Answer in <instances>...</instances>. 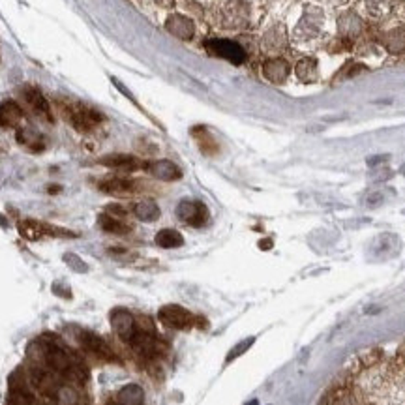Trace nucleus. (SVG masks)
I'll list each match as a JSON object with an SVG mask.
<instances>
[{
    "label": "nucleus",
    "instance_id": "obj_23",
    "mask_svg": "<svg viewBox=\"0 0 405 405\" xmlns=\"http://www.w3.org/2000/svg\"><path fill=\"white\" fill-rule=\"evenodd\" d=\"M160 207H158L156 201L152 199H143V201L135 202L134 205V216L141 221H146V224H152L160 218Z\"/></svg>",
    "mask_w": 405,
    "mask_h": 405
},
{
    "label": "nucleus",
    "instance_id": "obj_24",
    "mask_svg": "<svg viewBox=\"0 0 405 405\" xmlns=\"http://www.w3.org/2000/svg\"><path fill=\"white\" fill-rule=\"evenodd\" d=\"M295 72H297V77L306 84L315 83L319 79V66L314 58H302L295 68Z\"/></svg>",
    "mask_w": 405,
    "mask_h": 405
},
{
    "label": "nucleus",
    "instance_id": "obj_11",
    "mask_svg": "<svg viewBox=\"0 0 405 405\" xmlns=\"http://www.w3.org/2000/svg\"><path fill=\"white\" fill-rule=\"evenodd\" d=\"M98 188H100V191L107 193V195L126 197L134 195V193L139 191V182L131 179H124V176H111V179L101 180Z\"/></svg>",
    "mask_w": 405,
    "mask_h": 405
},
{
    "label": "nucleus",
    "instance_id": "obj_22",
    "mask_svg": "<svg viewBox=\"0 0 405 405\" xmlns=\"http://www.w3.org/2000/svg\"><path fill=\"white\" fill-rule=\"evenodd\" d=\"M17 143L22 146V148H27L30 152H41L45 148V141L44 137L38 134V131H34L32 128H19L17 129Z\"/></svg>",
    "mask_w": 405,
    "mask_h": 405
},
{
    "label": "nucleus",
    "instance_id": "obj_1",
    "mask_svg": "<svg viewBox=\"0 0 405 405\" xmlns=\"http://www.w3.org/2000/svg\"><path fill=\"white\" fill-rule=\"evenodd\" d=\"M212 21L221 30H246L255 21L253 0H218L212 10Z\"/></svg>",
    "mask_w": 405,
    "mask_h": 405
},
{
    "label": "nucleus",
    "instance_id": "obj_6",
    "mask_svg": "<svg viewBox=\"0 0 405 405\" xmlns=\"http://www.w3.org/2000/svg\"><path fill=\"white\" fill-rule=\"evenodd\" d=\"M176 218L190 227H205L210 219V214H208L205 202L195 201V199H184L176 207Z\"/></svg>",
    "mask_w": 405,
    "mask_h": 405
},
{
    "label": "nucleus",
    "instance_id": "obj_9",
    "mask_svg": "<svg viewBox=\"0 0 405 405\" xmlns=\"http://www.w3.org/2000/svg\"><path fill=\"white\" fill-rule=\"evenodd\" d=\"M21 98L25 100L28 107H30V111L36 115V117L44 118L45 122H53L55 117H53V109H51V103L47 101L44 94H41V90L32 86V84H27V86H22L21 89Z\"/></svg>",
    "mask_w": 405,
    "mask_h": 405
},
{
    "label": "nucleus",
    "instance_id": "obj_15",
    "mask_svg": "<svg viewBox=\"0 0 405 405\" xmlns=\"http://www.w3.org/2000/svg\"><path fill=\"white\" fill-rule=\"evenodd\" d=\"M128 345L134 349L135 353L143 354V356H154V354L158 353V349H160L154 334L143 330L141 326H137V330H135L134 336L129 338Z\"/></svg>",
    "mask_w": 405,
    "mask_h": 405
},
{
    "label": "nucleus",
    "instance_id": "obj_31",
    "mask_svg": "<svg viewBox=\"0 0 405 405\" xmlns=\"http://www.w3.org/2000/svg\"><path fill=\"white\" fill-rule=\"evenodd\" d=\"M340 28H342V32L345 36L351 38V36H356L362 30V21L354 13H347V15H343L340 19Z\"/></svg>",
    "mask_w": 405,
    "mask_h": 405
},
{
    "label": "nucleus",
    "instance_id": "obj_19",
    "mask_svg": "<svg viewBox=\"0 0 405 405\" xmlns=\"http://www.w3.org/2000/svg\"><path fill=\"white\" fill-rule=\"evenodd\" d=\"M101 163L115 171H122V173H131L141 167V162L131 154H111V156L101 158Z\"/></svg>",
    "mask_w": 405,
    "mask_h": 405
},
{
    "label": "nucleus",
    "instance_id": "obj_8",
    "mask_svg": "<svg viewBox=\"0 0 405 405\" xmlns=\"http://www.w3.org/2000/svg\"><path fill=\"white\" fill-rule=\"evenodd\" d=\"M323 25H325L323 13L319 10H308L295 28V41L302 44V41L319 38L323 32Z\"/></svg>",
    "mask_w": 405,
    "mask_h": 405
},
{
    "label": "nucleus",
    "instance_id": "obj_4",
    "mask_svg": "<svg viewBox=\"0 0 405 405\" xmlns=\"http://www.w3.org/2000/svg\"><path fill=\"white\" fill-rule=\"evenodd\" d=\"M205 49L208 51V55L216 56V58H224V60H229L233 64H242L248 58L246 49L238 41H235V39H207L205 41Z\"/></svg>",
    "mask_w": 405,
    "mask_h": 405
},
{
    "label": "nucleus",
    "instance_id": "obj_13",
    "mask_svg": "<svg viewBox=\"0 0 405 405\" xmlns=\"http://www.w3.org/2000/svg\"><path fill=\"white\" fill-rule=\"evenodd\" d=\"M111 326L112 330L117 332V336L126 343L129 342V338L134 336L135 330H137L135 317L129 314L128 309H115L111 315Z\"/></svg>",
    "mask_w": 405,
    "mask_h": 405
},
{
    "label": "nucleus",
    "instance_id": "obj_12",
    "mask_svg": "<svg viewBox=\"0 0 405 405\" xmlns=\"http://www.w3.org/2000/svg\"><path fill=\"white\" fill-rule=\"evenodd\" d=\"M285 32H283V28L280 25H274V27H270L269 30H264V34L261 36V51H263L264 55L270 56H278L285 47Z\"/></svg>",
    "mask_w": 405,
    "mask_h": 405
},
{
    "label": "nucleus",
    "instance_id": "obj_18",
    "mask_svg": "<svg viewBox=\"0 0 405 405\" xmlns=\"http://www.w3.org/2000/svg\"><path fill=\"white\" fill-rule=\"evenodd\" d=\"M22 118H25V112L17 101H0V128H17L22 122Z\"/></svg>",
    "mask_w": 405,
    "mask_h": 405
},
{
    "label": "nucleus",
    "instance_id": "obj_14",
    "mask_svg": "<svg viewBox=\"0 0 405 405\" xmlns=\"http://www.w3.org/2000/svg\"><path fill=\"white\" fill-rule=\"evenodd\" d=\"M165 28L173 36H176L179 39H184V41H190L195 36V22L191 21L190 17L182 15V13L169 15L167 21H165Z\"/></svg>",
    "mask_w": 405,
    "mask_h": 405
},
{
    "label": "nucleus",
    "instance_id": "obj_29",
    "mask_svg": "<svg viewBox=\"0 0 405 405\" xmlns=\"http://www.w3.org/2000/svg\"><path fill=\"white\" fill-rule=\"evenodd\" d=\"M193 135H195V141L201 146V150L205 154H214V152L218 150V145H216V141L212 139V135L208 134L205 128H195L193 129Z\"/></svg>",
    "mask_w": 405,
    "mask_h": 405
},
{
    "label": "nucleus",
    "instance_id": "obj_5",
    "mask_svg": "<svg viewBox=\"0 0 405 405\" xmlns=\"http://www.w3.org/2000/svg\"><path fill=\"white\" fill-rule=\"evenodd\" d=\"M158 319L163 326H167L171 330H188V328L195 325V315L182 308V306H176V304L162 306L160 311H158Z\"/></svg>",
    "mask_w": 405,
    "mask_h": 405
},
{
    "label": "nucleus",
    "instance_id": "obj_32",
    "mask_svg": "<svg viewBox=\"0 0 405 405\" xmlns=\"http://www.w3.org/2000/svg\"><path fill=\"white\" fill-rule=\"evenodd\" d=\"M115 405H118V404H115Z\"/></svg>",
    "mask_w": 405,
    "mask_h": 405
},
{
    "label": "nucleus",
    "instance_id": "obj_17",
    "mask_svg": "<svg viewBox=\"0 0 405 405\" xmlns=\"http://www.w3.org/2000/svg\"><path fill=\"white\" fill-rule=\"evenodd\" d=\"M145 169L154 179L163 180V182H173V180H179L182 176L180 167L176 163L171 162V160H158V162L146 163Z\"/></svg>",
    "mask_w": 405,
    "mask_h": 405
},
{
    "label": "nucleus",
    "instance_id": "obj_7",
    "mask_svg": "<svg viewBox=\"0 0 405 405\" xmlns=\"http://www.w3.org/2000/svg\"><path fill=\"white\" fill-rule=\"evenodd\" d=\"M79 345L83 347V351L92 354L94 359H100L103 360V362H115V360H117V354L109 347V343L101 336H98L96 332H79Z\"/></svg>",
    "mask_w": 405,
    "mask_h": 405
},
{
    "label": "nucleus",
    "instance_id": "obj_16",
    "mask_svg": "<svg viewBox=\"0 0 405 405\" xmlns=\"http://www.w3.org/2000/svg\"><path fill=\"white\" fill-rule=\"evenodd\" d=\"M263 75L270 83L281 84L289 77V62L281 56H270L263 62Z\"/></svg>",
    "mask_w": 405,
    "mask_h": 405
},
{
    "label": "nucleus",
    "instance_id": "obj_20",
    "mask_svg": "<svg viewBox=\"0 0 405 405\" xmlns=\"http://www.w3.org/2000/svg\"><path fill=\"white\" fill-rule=\"evenodd\" d=\"M30 381L36 388H38L39 392L45 394V396H49V398L56 399V394H58V387H56L55 379L47 373V371L39 370V368H34L30 371Z\"/></svg>",
    "mask_w": 405,
    "mask_h": 405
},
{
    "label": "nucleus",
    "instance_id": "obj_3",
    "mask_svg": "<svg viewBox=\"0 0 405 405\" xmlns=\"http://www.w3.org/2000/svg\"><path fill=\"white\" fill-rule=\"evenodd\" d=\"M62 115L68 120V124L73 129H77L79 134H90L103 120L101 112H98L92 107L84 105V103H75V101H70L68 105L62 107Z\"/></svg>",
    "mask_w": 405,
    "mask_h": 405
},
{
    "label": "nucleus",
    "instance_id": "obj_30",
    "mask_svg": "<svg viewBox=\"0 0 405 405\" xmlns=\"http://www.w3.org/2000/svg\"><path fill=\"white\" fill-rule=\"evenodd\" d=\"M362 2H364L366 11L371 17L387 15L390 8H392V0H362Z\"/></svg>",
    "mask_w": 405,
    "mask_h": 405
},
{
    "label": "nucleus",
    "instance_id": "obj_21",
    "mask_svg": "<svg viewBox=\"0 0 405 405\" xmlns=\"http://www.w3.org/2000/svg\"><path fill=\"white\" fill-rule=\"evenodd\" d=\"M98 224L105 233H111V235H128L131 231V225L126 221L124 218H117L109 212H103L98 216Z\"/></svg>",
    "mask_w": 405,
    "mask_h": 405
},
{
    "label": "nucleus",
    "instance_id": "obj_27",
    "mask_svg": "<svg viewBox=\"0 0 405 405\" xmlns=\"http://www.w3.org/2000/svg\"><path fill=\"white\" fill-rule=\"evenodd\" d=\"M118 405H143V390L137 385L124 387L117 396Z\"/></svg>",
    "mask_w": 405,
    "mask_h": 405
},
{
    "label": "nucleus",
    "instance_id": "obj_10",
    "mask_svg": "<svg viewBox=\"0 0 405 405\" xmlns=\"http://www.w3.org/2000/svg\"><path fill=\"white\" fill-rule=\"evenodd\" d=\"M19 233L28 240H38V238H44V236H75L70 231L49 224H41V221H36V219L19 221Z\"/></svg>",
    "mask_w": 405,
    "mask_h": 405
},
{
    "label": "nucleus",
    "instance_id": "obj_25",
    "mask_svg": "<svg viewBox=\"0 0 405 405\" xmlns=\"http://www.w3.org/2000/svg\"><path fill=\"white\" fill-rule=\"evenodd\" d=\"M385 45H387V49L394 55H401L405 53V28L398 27L392 28V30H388L385 34Z\"/></svg>",
    "mask_w": 405,
    "mask_h": 405
},
{
    "label": "nucleus",
    "instance_id": "obj_28",
    "mask_svg": "<svg viewBox=\"0 0 405 405\" xmlns=\"http://www.w3.org/2000/svg\"><path fill=\"white\" fill-rule=\"evenodd\" d=\"M6 405H34V396L28 392L27 388L13 387L8 394Z\"/></svg>",
    "mask_w": 405,
    "mask_h": 405
},
{
    "label": "nucleus",
    "instance_id": "obj_26",
    "mask_svg": "<svg viewBox=\"0 0 405 405\" xmlns=\"http://www.w3.org/2000/svg\"><path fill=\"white\" fill-rule=\"evenodd\" d=\"M156 244L165 250H173V248H180L184 244V236L180 235L176 229H162L158 231Z\"/></svg>",
    "mask_w": 405,
    "mask_h": 405
},
{
    "label": "nucleus",
    "instance_id": "obj_2",
    "mask_svg": "<svg viewBox=\"0 0 405 405\" xmlns=\"http://www.w3.org/2000/svg\"><path fill=\"white\" fill-rule=\"evenodd\" d=\"M44 359L51 370L58 375L66 377L70 381L83 385L89 379V371L79 364L77 360H73L58 343H47L44 347Z\"/></svg>",
    "mask_w": 405,
    "mask_h": 405
}]
</instances>
